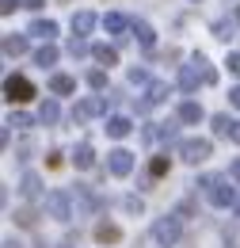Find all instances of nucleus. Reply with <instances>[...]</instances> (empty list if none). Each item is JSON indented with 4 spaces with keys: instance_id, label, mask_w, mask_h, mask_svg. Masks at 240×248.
I'll use <instances>...</instances> for the list:
<instances>
[{
    "instance_id": "f257e3e1",
    "label": "nucleus",
    "mask_w": 240,
    "mask_h": 248,
    "mask_svg": "<svg viewBox=\"0 0 240 248\" xmlns=\"http://www.w3.org/2000/svg\"><path fill=\"white\" fill-rule=\"evenodd\" d=\"M229 180L233 176H217V172H206V176H198V191H206V199H210V206H217V210H229L233 202H237L240 187H229Z\"/></svg>"
},
{
    "instance_id": "f03ea898",
    "label": "nucleus",
    "mask_w": 240,
    "mask_h": 248,
    "mask_svg": "<svg viewBox=\"0 0 240 248\" xmlns=\"http://www.w3.org/2000/svg\"><path fill=\"white\" fill-rule=\"evenodd\" d=\"M176 153H180L183 164L198 168V164H206V160L213 156V141L210 138H183L180 145H176Z\"/></svg>"
},
{
    "instance_id": "7ed1b4c3",
    "label": "nucleus",
    "mask_w": 240,
    "mask_h": 248,
    "mask_svg": "<svg viewBox=\"0 0 240 248\" xmlns=\"http://www.w3.org/2000/svg\"><path fill=\"white\" fill-rule=\"evenodd\" d=\"M180 237H183V217L180 214H164V217L152 221V241H156L160 248L180 245Z\"/></svg>"
},
{
    "instance_id": "20e7f679",
    "label": "nucleus",
    "mask_w": 240,
    "mask_h": 248,
    "mask_svg": "<svg viewBox=\"0 0 240 248\" xmlns=\"http://www.w3.org/2000/svg\"><path fill=\"white\" fill-rule=\"evenodd\" d=\"M42 210L54 217V221H61V225H69L73 221V195L69 191H46V199H42Z\"/></svg>"
},
{
    "instance_id": "39448f33",
    "label": "nucleus",
    "mask_w": 240,
    "mask_h": 248,
    "mask_svg": "<svg viewBox=\"0 0 240 248\" xmlns=\"http://www.w3.org/2000/svg\"><path fill=\"white\" fill-rule=\"evenodd\" d=\"M107 107H111V99H103V95H84V99L73 103V123L84 126V123H91V119H103Z\"/></svg>"
},
{
    "instance_id": "423d86ee",
    "label": "nucleus",
    "mask_w": 240,
    "mask_h": 248,
    "mask_svg": "<svg viewBox=\"0 0 240 248\" xmlns=\"http://www.w3.org/2000/svg\"><path fill=\"white\" fill-rule=\"evenodd\" d=\"M4 99L8 103H27V99H34V84L19 73H8L4 77Z\"/></svg>"
},
{
    "instance_id": "0eeeda50",
    "label": "nucleus",
    "mask_w": 240,
    "mask_h": 248,
    "mask_svg": "<svg viewBox=\"0 0 240 248\" xmlns=\"http://www.w3.org/2000/svg\"><path fill=\"white\" fill-rule=\"evenodd\" d=\"M73 199H76V214H95V210H103V206H107V202H103L88 184H76Z\"/></svg>"
},
{
    "instance_id": "6e6552de",
    "label": "nucleus",
    "mask_w": 240,
    "mask_h": 248,
    "mask_svg": "<svg viewBox=\"0 0 240 248\" xmlns=\"http://www.w3.org/2000/svg\"><path fill=\"white\" fill-rule=\"evenodd\" d=\"M107 172L119 176V180H126V176L134 172V153H130V149H111V153H107Z\"/></svg>"
},
{
    "instance_id": "1a4fd4ad",
    "label": "nucleus",
    "mask_w": 240,
    "mask_h": 248,
    "mask_svg": "<svg viewBox=\"0 0 240 248\" xmlns=\"http://www.w3.org/2000/svg\"><path fill=\"white\" fill-rule=\"evenodd\" d=\"M91 237H95L103 248H107V245H119V241H122V225L107 221V217H99V221H95V229H91Z\"/></svg>"
},
{
    "instance_id": "9d476101",
    "label": "nucleus",
    "mask_w": 240,
    "mask_h": 248,
    "mask_svg": "<svg viewBox=\"0 0 240 248\" xmlns=\"http://www.w3.org/2000/svg\"><path fill=\"white\" fill-rule=\"evenodd\" d=\"M107 138H115V141H122V138H130L134 134V119L130 115H107Z\"/></svg>"
},
{
    "instance_id": "9b49d317",
    "label": "nucleus",
    "mask_w": 240,
    "mask_h": 248,
    "mask_svg": "<svg viewBox=\"0 0 240 248\" xmlns=\"http://www.w3.org/2000/svg\"><path fill=\"white\" fill-rule=\"evenodd\" d=\"M198 84H206V80H202V69H198V65L191 62V65H180V88L187 95H195L198 92Z\"/></svg>"
},
{
    "instance_id": "f8f14e48",
    "label": "nucleus",
    "mask_w": 240,
    "mask_h": 248,
    "mask_svg": "<svg viewBox=\"0 0 240 248\" xmlns=\"http://www.w3.org/2000/svg\"><path fill=\"white\" fill-rule=\"evenodd\" d=\"M210 126H213V138H229V141L237 138V119H233L229 111H217L210 119Z\"/></svg>"
},
{
    "instance_id": "ddd939ff",
    "label": "nucleus",
    "mask_w": 240,
    "mask_h": 248,
    "mask_svg": "<svg viewBox=\"0 0 240 248\" xmlns=\"http://www.w3.org/2000/svg\"><path fill=\"white\" fill-rule=\"evenodd\" d=\"M176 119H180L183 126H198L202 119H206V111H202V103L187 99V103H180V107H176Z\"/></svg>"
},
{
    "instance_id": "4468645a",
    "label": "nucleus",
    "mask_w": 240,
    "mask_h": 248,
    "mask_svg": "<svg viewBox=\"0 0 240 248\" xmlns=\"http://www.w3.org/2000/svg\"><path fill=\"white\" fill-rule=\"evenodd\" d=\"M91 58H95V65H99V69H115V65H119V46L95 42V46H91Z\"/></svg>"
},
{
    "instance_id": "2eb2a0df",
    "label": "nucleus",
    "mask_w": 240,
    "mask_h": 248,
    "mask_svg": "<svg viewBox=\"0 0 240 248\" xmlns=\"http://www.w3.org/2000/svg\"><path fill=\"white\" fill-rule=\"evenodd\" d=\"M50 95H76V77H69V73H50Z\"/></svg>"
},
{
    "instance_id": "dca6fc26",
    "label": "nucleus",
    "mask_w": 240,
    "mask_h": 248,
    "mask_svg": "<svg viewBox=\"0 0 240 248\" xmlns=\"http://www.w3.org/2000/svg\"><path fill=\"white\" fill-rule=\"evenodd\" d=\"M19 195L30 199V202H34V199H46V195H42V180H38V172H23V176H19Z\"/></svg>"
},
{
    "instance_id": "f3484780",
    "label": "nucleus",
    "mask_w": 240,
    "mask_h": 248,
    "mask_svg": "<svg viewBox=\"0 0 240 248\" xmlns=\"http://www.w3.org/2000/svg\"><path fill=\"white\" fill-rule=\"evenodd\" d=\"M168 95H172V88H168L164 80H149V84H145V95H141V99H145L149 107H160V103H168Z\"/></svg>"
},
{
    "instance_id": "a211bd4d",
    "label": "nucleus",
    "mask_w": 240,
    "mask_h": 248,
    "mask_svg": "<svg viewBox=\"0 0 240 248\" xmlns=\"http://www.w3.org/2000/svg\"><path fill=\"white\" fill-rule=\"evenodd\" d=\"M42 126H58V119H61V107H58V95H50V99H42L38 103V115H34Z\"/></svg>"
},
{
    "instance_id": "6ab92c4d",
    "label": "nucleus",
    "mask_w": 240,
    "mask_h": 248,
    "mask_svg": "<svg viewBox=\"0 0 240 248\" xmlns=\"http://www.w3.org/2000/svg\"><path fill=\"white\" fill-rule=\"evenodd\" d=\"M95 23H103L95 12H73V34H80V38H84V34L95 31Z\"/></svg>"
},
{
    "instance_id": "aec40b11",
    "label": "nucleus",
    "mask_w": 240,
    "mask_h": 248,
    "mask_svg": "<svg viewBox=\"0 0 240 248\" xmlns=\"http://www.w3.org/2000/svg\"><path fill=\"white\" fill-rule=\"evenodd\" d=\"M30 58H34V65H38V69H50V65H58L61 50L54 46V42H42V46H38V50H34Z\"/></svg>"
},
{
    "instance_id": "412c9836",
    "label": "nucleus",
    "mask_w": 240,
    "mask_h": 248,
    "mask_svg": "<svg viewBox=\"0 0 240 248\" xmlns=\"http://www.w3.org/2000/svg\"><path fill=\"white\" fill-rule=\"evenodd\" d=\"M73 164H76V172H88V168H95V149H91L88 141H80V145L73 149Z\"/></svg>"
},
{
    "instance_id": "4be33fe9",
    "label": "nucleus",
    "mask_w": 240,
    "mask_h": 248,
    "mask_svg": "<svg viewBox=\"0 0 240 248\" xmlns=\"http://www.w3.org/2000/svg\"><path fill=\"white\" fill-rule=\"evenodd\" d=\"M27 50V34H4V58H23Z\"/></svg>"
},
{
    "instance_id": "5701e85b",
    "label": "nucleus",
    "mask_w": 240,
    "mask_h": 248,
    "mask_svg": "<svg viewBox=\"0 0 240 248\" xmlns=\"http://www.w3.org/2000/svg\"><path fill=\"white\" fill-rule=\"evenodd\" d=\"M145 172H149L152 180H164V176L172 172V156H168V153H156V156H149V168H145Z\"/></svg>"
},
{
    "instance_id": "b1692460",
    "label": "nucleus",
    "mask_w": 240,
    "mask_h": 248,
    "mask_svg": "<svg viewBox=\"0 0 240 248\" xmlns=\"http://www.w3.org/2000/svg\"><path fill=\"white\" fill-rule=\"evenodd\" d=\"M27 34H34V38H42V42H54V38H58V23H54V19H34Z\"/></svg>"
},
{
    "instance_id": "393cba45",
    "label": "nucleus",
    "mask_w": 240,
    "mask_h": 248,
    "mask_svg": "<svg viewBox=\"0 0 240 248\" xmlns=\"http://www.w3.org/2000/svg\"><path fill=\"white\" fill-rule=\"evenodd\" d=\"M237 19H213L210 23V31H213V38H221V42H229V38H237Z\"/></svg>"
},
{
    "instance_id": "a878e982",
    "label": "nucleus",
    "mask_w": 240,
    "mask_h": 248,
    "mask_svg": "<svg viewBox=\"0 0 240 248\" xmlns=\"http://www.w3.org/2000/svg\"><path fill=\"white\" fill-rule=\"evenodd\" d=\"M12 221H15L19 229H34V225H38V210H34V206H19V210H12Z\"/></svg>"
},
{
    "instance_id": "bb28decb",
    "label": "nucleus",
    "mask_w": 240,
    "mask_h": 248,
    "mask_svg": "<svg viewBox=\"0 0 240 248\" xmlns=\"http://www.w3.org/2000/svg\"><path fill=\"white\" fill-rule=\"evenodd\" d=\"M134 38H137L145 50H152V42H156V31H152L145 19H134Z\"/></svg>"
},
{
    "instance_id": "cd10ccee",
    "label": "nucleus",
    "mask_w": 240,
    "mask_h": 248,
    "mask_svg": "<svg viewBox=\"0 0 240 248\" xmlns=\"http://www.w3.org/2000/svg\"><path fill=\"white\" fill-rule=\"evenodd\" d=\"M180 119H168V123H160V141L164 145H180Z\"/></svg>"
},
{
    "instance_id": "c85d7f7f",
    "label": "nucleus",
    "mask_w": 240,
    "mask_h": 248,
    "mask_svg": "<svg viewBox=\"0 0 240 248\" xmlns=\"http://www.w3.org/2000/svg\"><path fill=\"white\" fill-rule=\"evenodd\" d=\"M84 80H88L91 92H107V69H88Z\"/></svg>"
},
{
    "instance_id": "c756f323",
    "label": "nucleus",
    "mask_w": 240,
    "mask_h": 248,
    "mask_svg": "<svg viewBox=\"0 0 240 248\" xmlns=\"http://www.w3.org/2000/svg\"><path fill=\"white\" fill-rule=\"evenodd\" d=\"M65 50H69V58H76V62H80V58H88V54H91V46L84 42V38H80V34H73Z\"/></svg>"
},
{
    "instance_id": "7c9ffc66",
    "label": "nucleus",
    "mask_w": 240,
    "mask_h": 248,
    "mask_svg": "<svg viewBox=\"0 0 240 248\" xmlns=\"http://www.w3.org/2000/svg\"><path fill=\"white\" fill-rule=\"evenodd\" d=\"M34 123H38V119H30L27 111H12V115H8V126H12V130H30Z\"/></svg>"
},
{
    "instance_id": "2f4dec72",
    "label": "nucleus",
    "mask_w": 240,
    "mask_h": 248,
    "mask_svg": "<svg viewBox=\"0 0 240 248\" xmlns=\"http://www.w3.org/2000/svg\"><path fill=\"white\" fill-rule=\"evenodd\" d=\"M191 62H195L198 69H202V80H206V84H213V80H217V73H213V65L206 62V54H195Z\"/></svg>"
},
{
    "instance_id": "473e14b6",
    "label": "nucleus",
    "mask_w": 240,
    "mask_h": 248,
    "mask_svg": "<svg viewBox=\"0 0 240 248\" xmlns=\"http://www.w3.org/2000/svg\"><path fill=\"white\" fill-rule=\"evenodd\" d=\"M122 210H126V214H141V210H145V202H141V199H137V195H126V199H122Z\"/></svg>"
},
{
    "instance_id": "72a5a7b5",
    "label": "nucleus",
    "mask_w": 240,
    "mask_h": 248,
    "mask_svg": "<svg viewBox=\"0 0 240 248\" xmlns=\"http://www.w3.org/2000/svg\"><path fill=\"white\" fill-rule=\"evenodd\" d=\"M126 77H130V84H149V69H145V65H134Z\"/></svg>"
},
{
    "instance_id": "f704fd0d",
    "label": "nucleus",
    "mask_w": 240,
    "mask_h": 248,
    "mask_svg": "<svg viewBox=\"0 0 240 248\" xmlns=\"http://www.w3.org/2000/svg\"><path fill=\"white\" fill-rule=\"evenodd\" d=\"M176 214H180L183 221H187V217H195V199H191V195H187V199H183L180 206H176Z\"/></svg>"
},
{
    "instance_id": "c9c22d12",
    "label": "nucleus",
    "mask_w": 240,
    "mask_h": 248,
    "mask_svg": "<svg viewBox=\"0 0 240 248\" xmlns=\"http://www.w3.org/2000/svg\"><path fill=\"white\" fill-rule=\"evenodd\" d=\"M15 8H23V0H0V16H12Z\"/></svg>"
},
{
    "instance_id": "e433bc0d",
    "label": "nucleus",
    "mask_w": 240,
    "mask_h": 248,
    "mask_svg": "<svg viewBox=\"0 0 240 248\" xmlns=\"http://www.w3.org/2000/svg\"><path fill=\"white\" fill-rule=\"evenodd\" d=\"M30 153H34V145H30V141H23V145L15 149V160H23V164H27V160H30Z\"/></svg>"
},
{
    "instance_id": "4c0bfd02",
    "label": "nucleus",
    "mask_w": 240,
    "mask_h": 248,
    "mask_svg": "<svg viewBox=\"0 0 240 248\" xmlns=\"http://www.w3.org/2000/svg\"><path fill=\"white\" fill-rule=\"evenodd\" d=\"M61 164H65V156H61L58 149H54V153H46V168H61Z\"/></svg>"
},
{
    "instance_id": "58836bf2",
    "label": "nucleus",
    "mask_w": 240,
    "mask_h": 248,
    "mask_svg": "<svg viewBox=\"0 0 240 248\" xmlns=\"http://www.w3.org/2000/svg\"><path fill=\"white\" fill-rule=\"evenodd\" d=\"M225 65H229V73H233V77H240V54H229Z\"/></svg>"
},
{
    "instance_id": "ea45409f",
    "label": "nucleus",
    "mask_w": 240,
    "mask_h": 248,
    "mask_svg": "<svg viewBox=\"0 0 240 248\" xmlns=\"http://www.w3.org/2000/svg\"><path fill=\"white\" fill-rule=\"evenodd\" d=\"M229 103H233V107L240 111V84H237V88H229Z\"/></svg>"
},
{
    "instance_id": "a19ab883",
    "label": "nucleus",
    "mask_w": 240,
    "mask_h": 248,
    "mask_svg": "<svg viewBox=\"0 0 240 248\" xmlns=\"http://www.w3.org/2000/svg\"><path fill=\"white\" fill-rule=\"evenodd\" d=\"M229 176H233V180H237V184H240V156H237V160H233V164H229Z\"/></svg>"
},
{
    "instance_id": "79ce46f5",
    "label": "nucleus",
    "mask_w": 240,
    "mask_h": 248,
    "mask_svg": "<svg viewBox=\"0 0 240 248\" xmlns=\"http://www.w3.org/2000/svg\"><path fill=\"white\" fill-rule=\"evenodd\" d=\"M4 248H23V241L19 237H4Z\"/></svg>"
},
{
    "instance_id": "37998d69",
    "label": "nucleus",
    "mask_w": 240,
    "mask_h": 248,
    "mask_svg": "<svg viewBox=\"0 0 240 248\" xmlns=\"http://www.w3.org/2000/svg\"><path fill=\"white\" fill-rule=\"evenodd\" d=\"M42 4H46V0H23V8H30V12H38Z\"/></svg>"
},
{
    "instance_id": "c03bdc74",
    "label": "nucleus",
    "mask_w": 240,
    "mask_h": 248,
    "mask_svg": "<svg viewBox=\"0 0 240 248\" xmlns=\"http://www.w3.org/2000/svg\"><path fill=\"white\" fill-rule=\"evenodd\" d=\"M233 214H237V217H240V195H237V202H233Z\"/></svg>"
},
{
    "instance_id": "a18cd8bd",
    "label": "nucleus",
    "mask_w": 240,
    "mask_h": 248,
    "mask_svg": "<svg viewBox=\"0 0 240 248\" xmlns=\"http://www.w3.org/2000/svg\"><path fill=\"white\" fill-rule=\"evenodd\" d=\"M233 19H237V23H240V4H237V8H233Z\"/></svg>"
},
{
    "instance_id": "49530a36",
    "label": "nucleus",
    "mask_w": 240,
    "mask_h": 248,
    "mask_svg": "<svg viewBox=\"0 0 240 248\" xmlns=\"http://www.w3.org/2000/svg\"><path fill=\"white\" fill-rule=\"evenodd\" d=\"M58 248H73V245H58Z\"/></svg>"
},
{
    "instance_id": "de8ad7c7",
    "label": "nucleus",
    "mask_w": 240,
    "mask_h": 248,
    "mask_svg": "<svg viewBox=\"0 0 240 248\" xmlns=\"http://www.w3.org/2000/svg\"><path fill=\"white\" fill-rule=\"evenodd\" d=\"M225 248H233V245H225Z\"/></svg>"
},
{
    "instance_id": "09e8293b",
    "label": "nucleus",
    "mask_w": 240,
    "mask_h": 248,
    "mask_svg": "<svg viewBox=\"0 0 240 248\" xmlns=\"http://www.w3.org/2000/svg\"><path fill=\"white\" fill-rule=\"evenodd\" d=\"M195 4H198V0H195Z\"/></svg>"
}]
</instances>
